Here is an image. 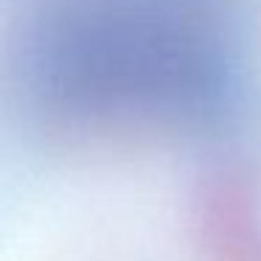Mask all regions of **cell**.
<instances>
[{
    "label": "cell",
    "instance_id": "cell-1",
    "mask_svg": "<svg viewBox=\"0 0 261 261\" xmlns=\"http://www.w3.org/2000/svg\"><path fill=\"white\" fill-rule=\"evenodd\" d=\"M188 54L186 25L166 0H34L6 29L0 82L42 132L90 141L169 107Z\"/></svg>",
    "mask_w": 261,
    "mask_h": 261
}]
</instances>
